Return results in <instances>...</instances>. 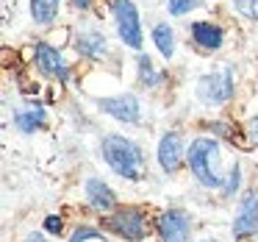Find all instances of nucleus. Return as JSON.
Wrapping results in <instances>:
<instances>
[{
	"mask_svg": "<svg viewBox=\"0 0 258 242\" xmlns=\"http://www.w3.org/2000/svg\"><path fill=\"white\" fill-rule=\"evenodd\" d=\"M100 159L114 175L122 181H145L147 175V156L136 139L125 134H103L100 139Z\"/></svg>",
	"mask_w": 258,
	"mask_h": 242,
	"instance_id": "1",
	"label": "nucleus"
},
{
	"mask_svg": "<svg viewBox=\"0 0 258 242\" xmlns=\"http://www.w3.org/2000/svg\"><path fill=\"white\" fill-rule=\"evenodd\" d=\"M186 170L206 189H222L228 167L222 162V142L211 134L195 136L186 151Z\"/></svg>",
	"mask_w": 258,
	"mask_h": 242,
	"instance_id": "2",
	"label": "nucleus"
},
{
	"mask_svg": "<svg viewBox=\"0 0 258 242\" xmlns=\"http://www.w3.org/2000/svg\"><path fill=\"white\" fill-rule=\"evenodd\" d=\"M100 228L122 242H145L150 236H156L150 212L145 206H134V203H119L114 212L103 214Z\"/></svg>",
	"mask_w": 258,
	"mask_h": 242,
	"instance_id": "3",
	"label": "nucleus"
},
{
	"mask_svg": "<svg viewBox=\"0 0 258 242\" xmlns=\"http://www.w3.org/2000/svg\"><path fill=\"white\" fill-rule=\"evenodd\" d=\"M236 95V70L230 64L203 73L195 84V98L200 101V106L206 109H222L233 101Z\"/></svg>",
	"mask_w": 258,
	"mask_h": 242,
	"instance_id": "4",
	"label": "nucleus"
},
{
	"mask_svg": "<svg viewBox=\"0 0 258 242\" xmlns=\"http://www.w3.org/2000/svg\"><path fill=\"white\" fill-rule=\"evenodd\" d=\"M111 9V20H114V31H117L119 42L131 51L142 53V45H145V28H142V14L139 6L134 0H111L108 3Z\"/></svg>",
	"mask_w": 258,
	"mask_h": 242,
	"instance_id": "5",
	"label": "nucleus"
},
{
	"mask_svg": "<svg viewBox=\"0 0 258 242\" xmlns=\"http://www.w3.org/2000/svg\"><path fill=\"white\" fill-rule=\"evenodd\" d=\"M158 242H191L195 239V217L180 206H167L153 217Z\"/></svg>",
	"mask_w": 258,
	"mask_h": 242,
	"instance_id": "6",
	"label": "nucleus"
},
{
	"mask_svg": "<svg viewBox=\"0 0 258 242\" xmlns=\"http://www.w3.org/2000/svg\"><path fill=\"white\" fill-rule=\"evenodd\" d=\"M31 53H34L31 59H34V67L39 70V75H45L50 81H58V84H67L73 78V64L67 62L61 47L50 45V42H36L31 47Z\"/></svg>",
	"mask_w": 258,
	"mask_h": 242,
	"instance_id": "7",
	"label": "nucleus"
},
{
	"mask_svg": "<svg viewBox=\"0 0 258 242\" xmlns=\"http://www.w3.org/2000/svg\"><path fill=\"white\" fill-rule=\"evenodd\" d=\"M186 151H189V142L183 139L180 131H164L158 136V145H156V162L161 167L164 175H175L186 167Z\"/></svg>",
	"mask_w": 258,
	"mask_h": 242,
	"instance_id": "8",
	"label": "nucleus"
},
{
	"mask_svg": "<svg viewBox=\"0 0 258 242\" xmlns=\"http://www.w3.org/2000/svg\"><path fill=\"white\" fill-rule=\"evenodd\" d=\"M230 234L236 242H244L258 234V186H250L239 195L236 203V214L230 223Z\"/></svg>",
	"mask_w": 258,
	"mask_h": 242,
	"instance_id": "9",
	"label": "nucleus"
},
{
	"mask_svg": "<svg viewBox=\"0 0 258 242\" xmlns=\"http://www.w3.org/2000/svg\"><path fill=\"white\" fill-rule=\"evenodd\" d=\"M97 109L108 114L111 120L122 125H142V101L134 92H117V95H103L97 98Z\"/></svg>",
	"mask_w": 258,
	"mask_h": 242,
	"instance_id": "10",
	"label": "nucleus"
},
{
	"mask_svg": "<svg viewBox=\"0 0 258 242\" xmlns=\"http://www.w3.org/2000/svg\"><path fill=\"white\" fill-rule=\"evenodd\" d=\"M75 53L81 59H89V62H106L111 56V47H108V36L100 25H81L75 31Z\"/></svg>",
	"mask_w": 258,
	"mask_h": 242,
	"instance_id": "11",
	"label": "nucleus"
},
{
	"mask_svg": "<svg viewBox=\"0 0 258 242\" xmlns=\"http://www.w3.org/2000/svg\"><path fill=\"white\" fill-rule=\"evenodd\" d=\"M84 201H86V206L95 214H100V217L119 206V198H117V192H114V186L108 184V181H103L100 175H89V178L84 181Z\"/></svg>",
	"mask_w": 258,
	"mask_h": 242,
	"instance_id": "12",
	"label": "nucleus"
},
{
	"mask_svg": "<svg viewBox=\"0 0 258 242\" xmlns=\"http://www.w3.org/2000/svg\"><path fill=\"white\" fill-rule=\"evenodd\" d=\"M189 39L203 53H219L225 45V28L214 20H195L189 25Z\"/></svg>",
	"mask_w": 258,
	"mask_h": 242,
	"instance_id": "13",
	"label": "nucleus"
},
{
	"mask_svg": "<svg viewBox=\"0 0 258 242\" xmlns=\"http://www.w3.org/2000/svg\"><path fill=\"white\" fill-rule=\"evenodd\" d=\"M12 123H14V128H17L20 134H25V136L42 131L47 125V109H45V103H42L39 98H28V101H25V106L14 112Z\"/></svg>",
	"mask_w": 258,
	"mask_h": 242,
	"instance_id": "14",
	"label": "nucleus"
},
{
	"mask_svg": "<svg viewBox=\"0 0 258 242\" xmlns=\"http://www.w3.org/2000/svg\"><path fill=\"white\" fill-rule=\"evenodd\" d=\"M164 81H167V73L156 67L153 56L136 53V84H139L142 89H158Z\"/></svg>",
	"mask_w": 258,
	"mask_h": 242,
	"instance_id": "15",
	"label": "nucleus"
},
{
	"mask_svg": "<svg viewBox=\"0 0 258 242\" xmlns=\"http://www.w3.org/2000/svg\"><path fill=\"white\" fill-rule=\"evenodd\" d=\"M150 39H153V45H156V51H158V56L161 59H167V62H172L175 59V51H178V36H175V28L169 23H156L153 25V31H150Z\"/></svg>",
	"mask_w": 258,
	"mask_h": 242,
	"instance_id": "16",
	"label": "nucleus"
},
{
	"mask_svg": "<svg viewBox=\"0 0 258 242\" xmlns=\"http://www.w3.org/2000/svg\"><path fill=\"white\" fill-rule=\"evenodd\" d=\"M31 9V20L42 28L53 25L58 20V12H61V0H28Z\"/></svg>",
	"mask_w": 258,
	"mask_h": 242,
	"instance_id": "17",
	"label": "nucleus"
},
{
	"mask_svg": "<svg viewBox=\"0 0 258 242\" xmlns=\"http://www.w3.org/2000/svg\"><path fill=\"white\" fill-rule=\"evenodd\" d=\"M219 195L225 201H236V195H241V164L239 162H233L228 167V175H225V184L219 189Z\"/></svg>",
	"mask_w": 258,
	"mask_h": 242,
	"instance_id": "18",
	"label": "nucleus"
},
{
	"mask_svg": "<svg viewBox=\"0 0 258 242\" xmlns=\"http://www.w3.org/2000/svg\"><path fill=\"white\" fill-rule=\"evenodd\" d=\"M67 242H108V236H106V231H103L100 225L81 223V225H75V228L70 231Z\"/></svg>",
	"mask_w": 258,
	"mask_h": 242,
	"instance_id": "19",
	"label": "nucleus"
},
{
	"mask_svg": "<svg viewBox=\"0 0 258 242\" xmlns=\"http://www.w3.org/2000/svg\"><path fill=\"white\" fill-rule=\"evenodd\" d=\"M42 231H45L47 236H70L67 234V223H64L61 214H47L45 220H42Z\"/></svg>",
	"mask_w": 258,
	"mask_h": 242,
	"instance_id": "20",
	"label": "nucleus"
},
{
	"mask_svg": "<svg viewBox=\"0 0 258 242\" xmlns=\"http://www.w3.org/2000/svg\"><path fill=\"white\" fill-rule=\"evenodd\" d=\"M233 12L247 23H258V0H230Z\"/></svg>",
	"mask_w": 258,
	"mask_h": 242,
	"instance_id": "21",
	"label": "nucleus"
},
{
	"mask_svg": "<svg viewBox=\"0 0 258 242\" xmlns=\"http://www.w3.org/2000/svg\"><path fill=\"white\" fill-rule=\"evenodd\" d=\"M203 6V0H167V12L169 17H186L189 12Z\"/></svg>",
	"mask_w": 258,
	"mask_h": 242,
	"instance_id": "22",
	"label": "nucleus"
},
{
	"mask_svg": "<svg viewBox=\"0 0 258 242\" xmlns=\"http://www.w3.org/2000/svg\"><path fill=\"white\" fill-rule=\"evenodd\" d=\"M70 6H73L75 12H92L95 0H70Z\"/></svg>",
	"mask_w": 258,
	"mask_h": 242,
	"instance_id": "23",
	"label": "nucleus"
},
{
	"mask_svg": "<svg viewBox=\"0 0 258 242\" xmlns=\"http://www.w3.org/2000/svg\"><path fill=\"white\" fill-rule=\"evenodd\" d=\"M23 242H50V239H47V234H45V231H31V234L25 236Z\"/></svg>",
	"mask_w": 258,
	"mask_h": 242,
	"instance_id": "24",
	"label": "nucleus"
},
{
	"mask_svg": "<svg viewBox=\"0 0 258 242\" xmlns=\"http://www.w3.org/2000/svg\"><path fill=\"white\" fill-rule=\"evenodd\" d=\"M250 136H252V142H258V117L250 120Z\"/></svg>",
	"mask_w": 258,
	"mask_h": 242,
	"instance_id": "25",
	"label": "nucleus"
},
{
	"mask_svg": "<svg viewBox=\"0 0 258 242\" xmlns=\"http://www.w3.org/2000/svg\"><path fill=\"white\" fill-rule=\"evenodd\" d=\"M200 242H217V239H211V236H206V239H200Z\"/></svg>",
	"mask_w": 258,
	"mask_h": 242,
	"instance_id": "26",
	"label": "nucleus"
},
{
	"mask_svg": "<svg viewBox=\"0 0 258 242\" xmlns=\"http://www.w3.org/2000/svg\"><path fill=\"white\" fill-rule=\"evenodd\" d=\"M255 236H258V234H255Z\"/></svg>",
	"mask_w": 258,
	"mask_h": 242,
	"instance_id": "27",
	"label": "nucleus"
}]
</instances>
